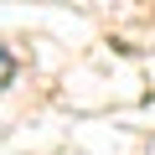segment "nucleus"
I'll return each instance as SVG.
<instances>
[{
  "instance_id": "f257e3e1",
  "label": "nucleus",
  "mask_w": 155,
  "mask_h": 155,
  "mask_svg": "<svg viewBox=\"0 0 155 155\" xmlns=\"http://www.w3.org/2000/svg\"><path fill=\"white\" fill-rule=\"evenodd\" d=\"M11 78H16V57H11L5 47H0V88H5V83H11Z\"/></svg>"
}]
</instances>
